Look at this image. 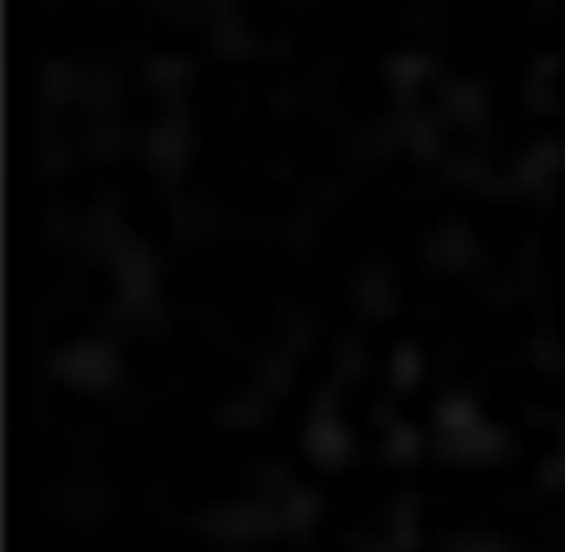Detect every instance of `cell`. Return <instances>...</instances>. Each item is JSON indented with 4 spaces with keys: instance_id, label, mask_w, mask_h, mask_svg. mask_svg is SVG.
<instances>
[{
    "instance_id": "6da1fadb",
    "label": "cell",
    "mask_w": 565,
    "mask_h": 552,
    "mask_svg": "<svg viewBox=\"0 0 565 552\" xmlns=\"http://www.w3.org/2000/svg\"><path fill=\"white\" fill-rule=\"evenodd\" d=\"M200 529L224 545H254L285 532L275 501H241V506L211 509L200 519Z\"/></svg>"
},
{
    "instance_id": "7a4b0ae2",
    "label": "cell",
    "mask_w": 565,
    "mask_h": 552,
    "mask_svg": "<svg viewBox=\"0 0 565 552\" xmlns=\"http://www.w3.org/2000/svg\"><path fill=\"white\" fill-rule=\"evenodd\" d=\"M308 450H312L319 465L335 468V465H342L345 455H349V437H345L342 431L322 427V431H316L312 437H308Z\"/></svg>"
}]
</instances>
